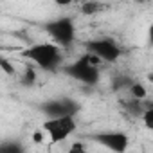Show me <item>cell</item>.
Returning <instances> with one entry per match:
<instances>
[{"label": "cell", "mask_w": 153, "mask_h": 153, "mask_svg": "<svg viewBox=\"0 0 153 153\" xmlns=\"http://www.w3.org/2000/svg\"><path fill=\"white\" fill-rule=\"evenodd\" d=\"M63 70H65L67 76H70L72 79L79 81L83 85H88V87H96L101 81V72H99V68L97 67H92L83 56L78 58L76 61H72V63H68V65H65Z\"/></svg>", "instance_id": "4"}, {"label": "cell", "mask_w": 153, "mask_h": 153, "mask_svg": "<svg viewBox=\"0 0 153 153\" xmlns=\"http://www.w3.org/2000/svg\"><path fill=\"white\" fill-rule=\"evenodd\" d=\"M0 68H2L7 76H16V67L13 65V61H9V58L0 54Z\"/></svg>", "instance_id": "14"}, {"label": "cell", "mask_w": 153, "mask_h": 153, "mask_svg": "<svg viewBox=\"0 0 153 153\" xmlns=\"http://www.w3.org/2000/svg\"><path fill=\"white\" fill-rule=\"evenodd\" d=\"M121 108L126 112V115H131V117H140L144 114V110L148 108H153L151 105H144V101H137V99H124L121 101Z\"/></svg>", "instance_id": "8"}, {"label": "cell", "mask_w": 153, "mask_h": 153, "mask_svg": "<svg viewBox=\"0 0 153 153\" xmlns=\"http://www.w3.org/2000/svg\"><path fill=\"white\" fill-rule=\"evenodd\" d=\"M92 139L103 146L105 149L112 151V153H126L130 148V137L124 131L119 130H105V131H97L92 135Z\"/></svg>", "instance_id": "7"}, {"label": "cell", "mask_w": 153, "mask_h": 153, "mask_svg": "<svg viewBox=\"0 0 153 153\" xmlns=\"http://www.w3.org/2000/svg\"><path fill=\"white\" fill-rule=\"evenodd\" d=\"M45 33L52 38V43L59 49H67L76 42V24L70 16H58L43 25Z\"/></svg>", "instance_id": "2"}, {"label": "cell", "mask_w": 153, "mask_h": 153, "mask_svg": "<svg viewBox=\"0 0 153 153\" xmlns=\"http://www.w3.org/2000/svg\"><path fill=\"white\" fill-rule=\"evenodd\" d=\"M43 137H45L43 130H36V131H33V142H34V144H42V142H43Z\"/></svg>", "instance_id": "17"}, {"label": "cell", "mask_w": 153, "mask_h": 153, "mask_svg": "<svg viewBox=\"0 0 153 153\" xmlns=\"http://www.w3.org/2000/svg\"><path fill=\"white\" fill-rule=\"evenodd\" d=\"M22 56L27 58L34 65V68H42L47 72H56L63 65V49H59L52 42L33 43L22 51Z\"/></svg>", "instance_id": "1"}, {"label": "cell", "mask_w": 153, "mask_h": 153, "mask_svg": "<svg viewBox=\"0 0 153 153\" xmlns=\"http://www.w3.org/2000/svg\"><path fill=\"white\" fill-rule=\"evenodd\" d=\"M133 85V79L130 78V76H124V74H119L114 78L112 81V90L114 92H121V90H128L130 87Z\"/></svg>", "instance_id": "10"}, {"label": "cell", "mask_w": 153, "mask_h": 153, "mask_svg": "<svg viewBox=\"0 0 153 153\" xmlns=\"http://www.w3.org/2000/svg\"><path fill=\"white\" fill-rule=\"evenodd\" d=\"M140 119H142V123H144V126L148 130H153V108L144 110V114L140 115Z\"/></svg>", "instance_id": "16"}, {"label": "cell", "mask_w": 153, "mask_h": 153, "mask_svg": "<svg viewBox=\"0 0 153 153\" xmlns=\"http://www.w3.org/2000/svg\"><path fill=\"white\" fill-rule=\"evenodd\" d=\"M38 110L43 115H47V119H56V117H65V115L76 117L81 110V105L70 97H59V99H47L40 103Z\"/></svg>", "instance_id": "6"}, {"label": "cell", "mask_w": 153, "mask_h": 153, "mask_svg": "<svg viewBox=\"0 0 153 153\" xmlns=\"http://www.w3.org/2000/svg\"><path fill=\"white\" fill-rule=\"evenodd\" d=\"M38 81V68L34 67H27L22 74V78H20V83L24 87H33L34 83Z\"/></svg>", "instance_id": "12"}, {"label": "cell", "mask_w": 153, "mask_h": 153, "mask_svg": "<svg viewBox=\"0 0 153 153\" xmlns=\"http://www.w3.org/2000/svg\"><path fill=\"white\" fill-rule=\"evenodd\" d=\"M87 52L94 54L96 58H99L103 63H115L119 61V58L123 56V49L121 45L108 36L103 38H94L90 42H87Z\"/></svg>", "instance_id": "5"}, {"label": "cell", "mask_w": 153, "mask_h": 153, "mask_svg": "<svg viewBox=\"0 0 153 153\" xmlns=\"http://www.w3.org/2000/svg\"><path fill=\"white\" fill-rule=\"evenodd\" d=\"M0 153H25V148L18 140H6L0 142Z\"/></svg>", "instance_id": "11"}, {"label": "cell", "mask_w": 153, "mask_h": 153, "mask_svg": "<svg viewBox=\"0 0 153 153\" xmlns=\"http://www.w3.org/2000/svg\"><path fill=\"white\" fill-rule=\"evenodd\" d=\"M67 153H88V148H87V146H85L83 142L76 140V142H72V144L68 146Z\"/></svg>", "instance_id": "15"}, {"label": "cell", "mask_w": 153, "mask_h": 153, "mask_svg": "<svg viewBox=\"0 0 153 153\" xmlns=\"http://www.w3.org/2000/svg\"><path fill=\"white\" fill-rule=\"evenodd\" d=\"M42 130L52 144H59L76 133L78 121H76V117H70V115L56 117V119H45L42 124Z\"/></svg>", "instance_id": "3"}, {"label": "cell", "mask_w": 153, "mask_h": 153, "mask_svg": "<svg viewBox=\"0 0 153 153\" xmlns=\"http://www.w3.org/2000/svg\"><path fill=\"white\" fill-rule=\"evenodd\" d=\"M106 7H108V6L103 4V2H99V0H87V2H83V4L79 6V11H81V15H85V16H92V15L103 13Z\"/></svg>", "instance_id": "9"}, {"label": "cell", "mask_w": 153, "mask_h": 153, "mask_svg": "<svg viewBox=\"0 0 153 153\" xmlns=\"http://www.w3.org/2000/svg\"><path fill=\"white\" fill-rule=\"evenodd\" d=\"M128 92H130L131 99H137V101H144V99L148 97V90H146V87H144L142 83H137V81H133V85L128 88Z\"/></svg>", "instance_id": "13"}]
</instances>
